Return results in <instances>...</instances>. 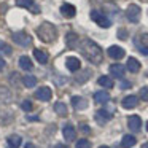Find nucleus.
<instances>
[{
	"label": "nucleus",
	"mask_w": 148,
	"mask_h": 148,
	"mask_svg": "<svg viewBox=\"0 0 148 148\" xmlns=\"http://www.w3.org/2000/svg\"><path fill=\"white\" fill-rule=\"evenodd\" d=\"M80 49L83 53V56L91 62V64H100L103 59V53H102V48L97 45L96 42L89 38H83L80 43Z\"/></svg>",
	"instance_id": "1"
},
{
	"label": "nucleus",
	"mask_w": 148,
	"mask_h": 148,
	"mask_svg": "<svg viewBox=\"0 0 148 148\" xmlns=\"http://www.w3.org/2000/svg\"><path fill=\"white\" fill-rule=\"evenodd\" d=\"M37 37L45 43H51V42H54L56 37H58V30H56L54 24L42 23L38 26V29H37Z\"/></svg>",
	"instance_id": "2"
},
{
	"label": "nucleus",
	"mask_w": 148,
	"mask_h": 148,
	"mask_svg": "<svg viewBox=\"0 0 148 148\" xmlns=\"http://www.w3.org/2000/svg\"><path fill=\"white\" fill-rule=\"evenodd\" d=\"M91 19H92L94 23L97 24V26L103 27V29H108V27L112 26V21H110L103 13H100V11H97V10H92V11H91Z\"/></svg>",
	"instance_id": "3"
},
{
	"label": "nucleus",
	"mask_w": 148,
	"mask_h": 148,
	"mask_svg": "<svg viewBox=\"0 0 148 148\" xmlns=\"http://www.w3.org/2000/svg\"><path fill=\"white\" fill-rule=\"evenodd\" d=\"M11 38H13V42L16 43V45H19V46H30V43H32V38H30L24 30L13 32L11 34Z\"/></svg>",
	"instance_id": "4"
},
{
	"label": "nucleus",
	"mask_w": 148,
	"mask_h": 148,
	"mask_svg": "<svg viewBox=\"0 0 148 148\" xmlns=\"http://www.w3.org/2000/svg\"><path fill=\"white\" fill-rule=\"evenodd\" d=\"M126 18H127L131 23H138L140 21V7L135 3H131L126 10Z\"/></svg>",
	"instance_id": "5"
},
{
	"label": "nucleus",
	"mask_w": 148,
	"mask_h": 148,
	"mask_svg": "<svg viewBox=\"0 0 148 148\" xmlns=\"http://www.w3.org/2000/svg\"><path fill=\"white\" fill-rule=\"evenodd\" d=\"M135 46L140 49L142 54L148 56V34H142L135 38Z\"/></svg>",
	"instance_id": "6"
},
{
	"label": "nucleus",
	"mask_w": 148,
	"mask_h": 148,
	"mask_svg": "<svg viewBox=\"0 0 148 148\" xmlns=\"http://www.w3.org/2000/svg\"><path fill=\"white\" fill-rule=\"evenodd\" d=\"M127 126H129V129H131L132 132H138V131H140V127H142V119H140V116H137V115L129 116Z\"/></svg>",
	"instance_id": "7"
},
{
	"label": "nucleus",
	"mask_w": 148,
	"mask_h": 148,
	"mask_svg": "<svg viewBox=\"0 0 148 148\" xmlns=\"http://www.w3.org/2000/svg\"><path fill=\"white\" fill-rule=\"evenodd\" d=\"M65 65H67V69L70 72H78L81 69V62L78 58H75V56H70V58L65 59Z\"/></svg>",
	"instance_id": "8"
},
{
	"label": "nucleus",
	"mask_w": 148,
	"mask_h": 148,
	"mask_svg": "<svg viewBox=\"0 0 148 148\" xmlns=\"http://www.w3.org/2000/svg\"><path fill=\"white\" fill-rule=\"evenodd\" d=\"M35 97L38 100H49L53 97V92H51V89H49L48 86H42V88H38V89H37Z\"/></svg>",
	"instance_id": "9"
},
{
	"label": "nucleus",
	"mask_w": 148,
	"mask_h": 148,
	"mask_svg": "<svg viewBox=\"0 0 148 148\" xmlns=\"http://www.w3.org/2000/svg\"><path fill=\"white\" fill-rule=\"evenodd\" d=\"M18 7H23V8H29L34 14H38L40 13V8L34 3V0H16Z\"/></svg>",
	"instance_id": "10"
},
{
	"label": "nucleus",
	"mask_w": 148,
	"mask_h": 148,
	"mask_svg": "<svg viewBox=\"0 0 148 148\" xmlns=\"http://www.w3.org/2000/svg\"><path fill=\"white\" fill-rule=\"evenodd\" d=\"M107 53H108V56H110V58H112V59H116V61L123 59V58H124V54H126V53H124V49H123L121 46H115V45H113V46H110V48H108V51H107Z\"/></svg>",
	"instance_id": "11"
},
{
	"label": "nucleus",
	"mask_w": 148,
	"mask_h": 148,
	"mask_svg": "<svg viewBox=\"0 0 148 148\" xmlns=\"http://www.w3.org/2000/svg\"><path fill=\"white\" fill-rule=\"evenodd\" d=\"M61 13H62L64 18L70 19V18H73L75 14H77V8H75L73 5H70V3H62L61 5Z\"/></svg>",
	"instance_id": "12"
},
{
	"label": "nucleus",
	"mask_w": 148,
	"mask_h": 148,
	"mask_svg": "<svg viewBox=\"0 0 148 148\" xmlns=\"http://www.w3.org/2000/svg\"><path fill=\"white\" fill-rule=\"evenodd\" d=\"M137 103H138V97L137 96H127V97H124V99H123L121 105L124 107L126 110H131V108H135V107H137Z\"/></svg>",
	"instance_id": "13"
},
{
	"label": "nucleus",
	"mask_w": 148,
	"mask_h": 148,
	"mask_svg": "<svg viewBox=\"0 0 148 148\" xmlns=\"http://www.w3.org/2000/svg\"><path fill=\"white\" fill-rule=\"evenodd\" d=\"M62 134H64V138H65L67 142L75 140V137H77V131H75V127H73L72 124L64 126V129H62Z\"/></svg>",
	"instance_id": "14"
},
{
	"label": "nucleus",
	"mask_w": 148,
	"mask_h": 148,
	"mask_svg": "<svg viewBox=\"0 0 148 148\" xmlns=\"http://www.w3.org/2000/svg\"><path fill=\"white\" fill-rule=\"evenodd\" d=\"M124 65L121 64H112L110 65V73H112V77H116V78H123L124 77Z\"/></svg>",
	"instance_id": "15"
},
{
	"label": "nucleus",
	"mask_w": 148,
	"mask_h": 148,
	"mask_svg": "<svg viewBox=\"0 0 148 148\" xmlns=\"http://www.w3.org/2000/svg\"><path fill=\"white\" fill-rule=\"evenodd\" d=\"M110 119H112V115H110L107 110H97L96 112V121L99 123V124H105Z\"/></svg>",
	"instance_id": "16"
},
{
	"label": "nucleus",
	"mask_w": 148,
	"mask_h": 148,
	"mask_svg": "<svg viewBox=\"0 0 148 148\" xmlns=\"http://www.w3.org/2000/svg\"><path fill=\"white\" fill-rule=\"evenodd\" d=\"M72 105H73L75 110H84L88 107V102H86V99H83L80 96H73L72 97Z\"/></svg>",
	"instance_id": "17"
},
{
	"label": "nucleus",
	"mask_w": 148,
	"mask_h": 148,
	"mask_svg": "<svg viewBox=\"0 0 148 148\" xmlns=\"http://www.w3.org/2000/svg\"><path fill=\"white\" fill-rule=\"evenodd\" d=\"M126 69H127L131 73H137V72L140 70V62H138L135 58H129L127 64H126Z\"/></svg>",
	"instance_id": "18"
},
{
	"label": "nucleus",
	"mask_w": 148,
	"mask_h": 148,
	"mask_svg": "<svg viewBox=\"0 0 148 148\" xmlns=\"http://www.w3.org/2000/svg\"><path fill=\"white\" fill-rule=\"evenodd\" d=\"M94 100H96L97 103H105L110 100V94L107 92V91H97V92L94 94Z\"/></svg>",
	"instance_id": "19"
},
{
	"label": "nucleus",
	"mask_w": 148,
	"mask_h": 148,
	"mask_svg": "<svg viewBox=\"0 0 148 148\" xmlns=\"http://www.w3.org/2000/svg\"><path fill=\"white\" fill-rule=\"evenodd\" d=\"M34 56L40 64H46L48 62V53L43 51V49H34Z\"/></svg>",
	"instance_id": "20"
},
{
	"label": "nucleus",
	"mask_w": 148,
	"mask_h": 148,
	"mask_svg": "<svg viewBox=\"0 0 148 148\" xmlns=\"http://www.w3.org/2000/svg\"><path fill=\"white\" fill-rule=\"evenodd\" d=\"M19 67L23 69V70H32L34 69V65H32V61H30L29 58H27V56H21L19 58Z\"/></svg>",
	"instance_id": "21"
},
{
	"label": "nucleus",
	"mask_w": 148,
	"mask_h": 148,
	"mask_svg": "<svg viewBox=\"0 0 148 148\" xmlns=\"http://www.w3.org/2000/svg\"><path fill=\"white\" fill-rule=\"evenodd\" d=\"M135 143H137V138H135L134 135H131V134L124 135V137H123V140H121V145L124 148H131V147H134Z\"/></svg>",
	"instance_id": "22"
},
{
	"label": "nucleus",
	"mask_w": 148,
	"mask_h": 148,
	"mask_svg": "<svg viewBox=\"0 0 148 148\" xmlns=\"http://www.w3.org/2000/svg\"><path fill=\"white\" fill-rule=\"evenodd\" d=\"M97 83H99L102 88H105V89H110V88H113V80H112L110 77H107V75H102V77L97 80Z\"/></svg>",
	"instance_id": "23"
},
{
	"label": "nucleus",
	"mask_w": 148,
	"mask_h": 148,
	"mask_svg": "<svg viewBox=\"0 0 148 148\" xmlns=\"http://www.w3.org/2000/svg\"><path fill=\"white\" fill-rule=\"evenodd\" d=\"M65 43H67L69 48H75V46L78 45V35L73 32L67 34V38H65Z\"/></svg>",
	"instance_id": "24"
},
{
	"label": "nucleus",
	"mask_w": 148,
	"mask_h": 148,
	"mask_svg": "<svg viewBox=\"0 0 148 148\" xmlns=\"http://www.w3.org/2000/svg\"><path fill=\"white\" fill-rule=\"evenodd\" d=\"M21 143H23V138H21L19 135L13 134V135H10V137H8V145H10L11 148H18V147H21Z\"/></svg>",
	"instance_id": "25"
},
{
	"label": "nucleus",
	"mask_w": 148,
	"mask_h": 148,
	"mask_svg": "<svg viewBox=\"0 0 148 148\" xmlns=\"http://www.w3.org/2000/svg\"><path fill=\"white\" fill-rule=\"evenodd\" d=\"M54 112L61 116H67V105L64 102H56L54 105Z\"/></svg>",
	"instance_id": "26"
},
{
	"label": "nucleus",
	"mask_w": 148,
	"mask_h": 148,
	"mask_svg": "<svg viewBox=\"0 0 148 148\" xmlns=\"http://www.w3.org/2000/svg\"><path fill=\"white\" fill-rule=\"evenodd\" d=\"M23 83H24V86H27V88H34V86L37 84V77L27 75V77L23 78Z\"/></svg>",
	"instance_id": "27"
},
{
	"label": "nucleus",
	"mask_w": 148,
	"mask_h": 148,
	"mask_svg": "<svg viewBox=\"0 0 148 148\" xmlns=\"http://www.w3.org/2000/svg\"><path fill=\"white\" fill-rule=\"evenodd\" d=\"M0 53L2 54H5V56H11V46L10 45H7L5 42H0Z\"/></svg>",
	"instance_id": "28"
},
{
	"label": "nucleus",
	"mask_w": 148,
	"mask_h": 148,
	"mask_svg": "<svg viewBox=\"0 0 148 148\" xmlns=\"http://www.w3.org/2000/svg\"><path fill=\"white\" fill-rule=\"evenodd\" d=\"M10 92H8V89H5V88H0V100H3V102H8L10 100Z\"/></svg>",
	"instance_id": "29"
},
{
	"label": "nucleus",
	"mask_w": 148,
	"mask_h": 148,
	"mask_svg": "<svg viewBox=\"0 0 148 148\" xmlns=\"http://www.w3.org/2000/svg\"><path fill=\"white\" fill-rule=\"evenodd\" d=\"M77 148H91V142L86 138H80L77 142Z\"/></svg>",
	"instance_id": "30"
},
{
	"label": "nucleus",
	"mask_w": 148,
	"mask_h": 148,
	"mask_svg": "<svg viewBox=\"0 0 148 148\" xmlns=\"http://www.w3.org/2000/svg\"><path fill=\"white\" fill-rule=\"evenodd\" d=\"M89 73H91L89 70H84L81 75H78V77H77V81H78V83H84V81L89 78Z\"/></svg>",
	"instance_id": "31"
},
{
	"label": "nucleus",
	"mask_w": 148,
	"mask_h": 148,
	"mask_svg": "<svg viewBox=\"0 0 148 148\" xmlns=\"http://www.w3.org/2000/svg\"><path fill=\"white\" fill-rule=\"evenodd\" d=\"M21 108H23L24 112H30V110H32V102H30V100H24V102L21 103Z\"/></svg>",
	"instance_id": "32"
},
{
	"label": "nucleus",
	"mask_w": 148,
	"mask_h": 148,
	"mask_svg": "<svg viewBox=\"0 0 148 148\" xmlns=\"http://www.w3.org/2000/svg\"><path fill=\"white\" fill-rule=\"evenodd\" d=\"M140 99L148 100V88H142L140 89Z\"/></svg>",
	"instance_id": "33"
},
{
	"label": "nucleus",
	"mask_w": 148,
	"mask_h": 148,
	"mask_svg": "<svg viewBox=\"0 0 148 148\" xmlns=\"http://www.w3.org/2000/svg\"><path fill=\"white\" fill-rule=\"evenodd\" d=\"M80 131L83 132V134H89V132H91V127H89L88 124H81V126H80Z\"/></svg>",
	"instance_id": "34"
},
{
	"label": "nucleus",
	"mask_w": 148,
	"mask_h": 148,
	"mask_svg": "<svg viewBox=\"0 0 148 148\" xmlns=\"http://www.w3.org/2000/svg\"><path fill=\"white\" fill-rule=\"evenodd\" d=\"M126 35H127V34H126L124 30H119V32H118V37H119L121 40H126Z\"/></svg>",
	"instance_id": "35"
},
{
	"label": "nucleus",
	"mask_w": 148,
	"mask_h": 148,
	"mask_svg": "<svg viewBox=\"0 0 148 148\" xmlns=\"http://www.w3.org/2000/svg\"><path fill=\"white\" fill-rule=\"evenodd\" d=\"M5 69V61H3V58L0 56V70H3Z\"/></svg>",
	"instance_id": "36"
},
{
	"label": "nucleus",
	"mask_w": 148,
	"mask_h": 148,
	"mask_svg": "<svg viewBox=\"0 0 148 148\" xmlns=\"http://www.w3.org/2000/svg\"><path fill=\"white\" fill-rule=\"evenodd\" d=\"M131 86V83H127V81H123L121 83V88H129Z\"/></svg>",
	"instance_id": "37"
},
{
	"label": "nucleus",
	"mask_w": 148,
	"mask_h": 148,
	"mask_svg": "<svg viewBox=\"0 0 148 148\" xmlns=\"http://www.w3.org/2000/svg\"><path fill=\"white\" fill-rule=\"evenodd\" d=\"M54 148H69V147H67V145H62V143H58Z\"/></svg>",
	"instance_id": "38"
},
{
	"label": "nucleus",
	"mask_w": 148,
	"mask_h": 148,
	"mask_svg": "<svg viewBox=\"0 0 148 148\" xmlns=\"http://www.w3.org/2000/svg\"><path fill=\"white\" fill-rule=\"evenodd\" d=\"M24 148H37V147L34 143H26V147H24Z\"/></svg>",
	"instance_id": "39"
},
{
	"label": "nucleus",
	"mask_w": 148,
	"mask_h": 148,
	"mask_svg": "<svg viewBox=\"0 0 148 148\" xmlns=\"http://www.w3.org/2000/svg\"><path fill=\"white\" fill-rule=\"evenodd\" d=\"M142 148H148V143H143V145H142Z\"/></svg>",
	"instance_id": "40"
},
{
	"label": "nucleus",
	"mask_w": 148,
	"mask_h": 148,
	"mask_svg": "<svg viewBox=\"0 0 148 148\" xmlns=\"http://www.w3.org/2000/svg\"><path fill=\"white\" fill-rule=\"evenodd\" d=\"M99 148H110V147H105V145H102V147H99Z\"/></svg>",
	"instance_id": "41"
},
{
	"label": "nucleus",
	"mask_w": 148,
	"mask_h": 148,
	"mask_svg": "<svg viewBox=\"0 0 148 148\" xmlns=\"http://www.w3.org/2000/svg\"><path fill=\"white\" fill-rule=\"evenodd\" d=\"M147 131H148V123H147Z\"/></svg>",
	"instance_id": "42"
}]
</instances>
